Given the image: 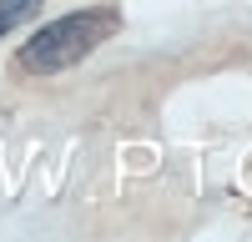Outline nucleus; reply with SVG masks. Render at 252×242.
Masks as SVG:
<instances>
[{
    "label": "nucleus",
    "instance_id": "f257e3e1",
    "mask_svg": "<svg viewBox=\"0 0 252 242\" xmlns=\"http://www.w3.org/2000/svg\"><path fill=\"white\" fill-rule=\"evenodd\" d=\"M121 26V15L111 5H91V10H71V15H61V20H46L26 46H20V71H31V76H56V71H71L81 66L101 40H111Z\"/></svg>",
    "mask_w": 252,
    "mask_h": 242
},
{
    "label": "nucleus",
    "instance_id": "f03ea898",
    "mask_svg": "<svg viewBox=\"0 0 252 242\" xmlns=\"http://www.w3.org/2000/svg\"><path fill=\"white\" fill-rule=\"evenodd\" d=\"M35 10H40V0H0V35H10L15 26H26Z\"/></svg>",
    "mask_w": 252,
    "mask_h": 242
}]
</instances>
